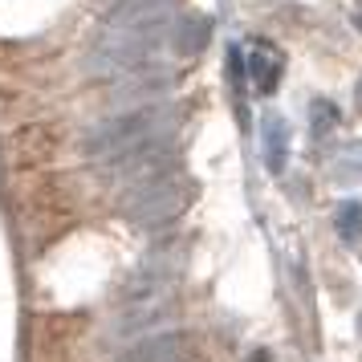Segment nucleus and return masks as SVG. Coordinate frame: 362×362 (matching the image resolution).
<instances>
[{"label":"nucleus","instance_id":"1","mask_svg":"<svg viewBox=\"0 0 362 362\" xmlns=\"http://www.w3.org/2000/svg\"><path fill=\"white\" fill-rule=\"evenodd\" d=\"M180 127V110L171 102H155V106H134V110H118L115 118H106L98 127H90L82 139V155L94 167H115L122 159H131L139 151L171 143V134Z\"/></svg>","mask_w":362,"mask_h":362},{"label":"nucleus","instance_id":"9","mask_svg":"<svg viewBox=\"0 0 362 362\" xmlns=\"http://www.w3.org/2000/svg\"><path fill=\"white\" fill-rule=\"evenodd\" d=\"M208 37H212V21L208 17H187V21H180V25H171V41H175V49L187 53V57L204 49Z\"/></svg>","mask_w":362,"mask_h":362},{"label":"nucleus","instance_id":"8","mask_svg":"<svg viewBox=\"0 0 362 362\" xmlns=\"http://www.w3.org/2000/svg\"><path fill=\"white\" fill-rule=\"evenodd\" d=\"M248 74H252V86H257V94H273L281 82V57L277 49H269V45H257L252 57H248Z\"/></svg>","mask_w":362,"mask_h":362},{"label":"nucleus","instance_id":"3","mask_svg":"<svg viewBox=\"0 0 362 362\" xmlns=\"http://www.w3.org/2000/svg\"><path fill=\"white\" fill-rule=\"evenodd\" d=\"M115 90V102H122L127 110L134 106H155V102H163L171 94V86H175V69L163 66V62H151L143 69H131V74H122L118 82H110Z\"/></svg>","mask_w":362,"mask_h":362},{"label":"nucleus","instance_id":"14","mask_svg":"<svg viewBox=\"0 0 362 362\" xmlns=\"http://www.w3.org/2000/svg\"><path fill=\"white\" fill-rule=\"evenodd\" d=\"M358 338H362V313H358Z\"/></svg>","mask_w":362,"mask_h":362},{"label":"nucleus","instance_id":"12","mask_svg":"<svg viewBox=\"0 0 362 362\" xmlns=\"http://www.w3.org/2000/svg\"><path fill=\"white\" fill-rule=\"evenodd\" d=\"M334 180L338 183H358L362 180V147H350L342 159L334 163Z\"/></svg>","mask_w":362,"mask_h":362},{"label":"nucleus","instance_id":"2","mask_svg":"<svg viewBox=\"0 0 362 362\" xmlns=\"http://www.w3.org/2000/svg\"><path fill=\"white\" fill-rule=\"evenodd\" d=\"M187 204H192V183L183 180L180 171L122 192V216L131 220L134 228H163Z\"/></svg>","mask_w":362,"mask_h":362},{"label":"nucleus","instance_id":"10","mask_svg":"<svg viewBox=\"0 0 362 362\" xmlns=\"http://www.w3.org/2000/svg\"><path fill=\"white\" fill-rule=\"evenodd\" d=\"M334 228L342 240H358L362 236V204L358 199H342L338 212H334Z\"/></svg>","mask_w":362,"mask_h":362},{"label":"nucleus","instance_id":"4","mask_svg":"<svg viewBox=\"0 0 362 362\" xmlns=\"http://www.w3.org/2000/svg\"><path fill=\"white\" fill-rule=\"evenodd\" d=\"M175 0H118L106 17V33H151L171 29Z\"/></svg>","mask_w":362,"mask_h":362},{"label":"nucleus","instance_id":"7","mask_svg":"<svg viewBox=\"0 0 362 362\" xmlns=\"http://www.w3.org/2000/svg\"><path fill=\"white\" fill-rule=\"evenodd\" d=\"M167 297H155V301H134L131 310L118 317V334H139V329H151V326H159L167 317Z\"/></svg>","mask_w":362,"mask_h":362},{"label":"nucleus","instance_id":"11","mask_svg":"<svg viewBox=\"0 0 362 362\" xmlns=\"http://www.w3.org/2000/svg\"><path fill=\"white\" fill-rule=\"evenodd\" d=\"M338 106L334 102H326V98H313V106H310V122H313V134H329L334 127H338Z\"/></svg>","mask_w":362,"mask_h":362},{"label":"nucleus","instance_id":"13","mask_svg":"<svg viewBox=\"0 0 362 362\" xmlns=\"http://www.w3.org/2000/svg\"><path fill=\"white\" fill-rule=\"evenodd\" d=\"M228 74H232L236 94H240L245 90V53H240V45H228Z\"/></svg>","mask_w":362,"mask_h":362},{"label":"nucleus","instance_id":"6","mask_svg":"<svg viewBox=\"0 0 362 362\" xmlns=\"http://www.w3.org/2000/svg\"><path fill=\"white\" fill-rule=\"evenodd\" d=\"M261 155L273 175L285 171V163H289V127H285V118L277 115L261 118Z\"/></svg>","mask_w":362,"mask_h":362},{"label":"nucleus","instance_id":"5","mask_svg":"<svg viewBox=\"0 0 362 362\" xmlns=\"http://www.w3.org/2000/svg\"><path fill=\"white\" fill-rule=\"evenodd\" d=\"M192 358H196V342L180 329H167V334H151L143 342L127 346L115 362H192Z\"/></svg>","mask_w":362,"mask_h":362}]
</instances>
